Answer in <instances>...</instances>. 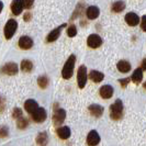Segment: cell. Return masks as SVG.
I'll return each instance as SVG.
<instances>
[{"label":"cell","mask_w":146,"mask_h":146,"mask_svg":"<svg viewBox=\"0 0 146 146\" xmlns=\"http://www.w3.org/2000/svg\"><path fill=\"white\" fill-rule=\"evenodd\" d=\"M142 68H143V69H146V59H144L143 63H142Z\"/></svg>","instance_id":"obj_34"},{"label":"cell","mask_w":146,"mask_h":146,"mask_svg":"<svg viewBox=\"0 0 146 146\" xmlns=\"http://www.w3.org/2000/svg\"><path fill=\"white\" fill-rule=\"evenodd\" d=\"M48 142V137H47V133L46 132H41L36 137V143L38 146H46Z\"/></svg>","instance_id":"obj_22"},{"label":"cell","mask_w":146,"mask_h":146,"mask_svg":"<svg viewBox=\"0 0 146 146\" xmlns=\"http://www.w3.org/2000/svg\"><path fill=\"white\" fill-rule=\"evenodd\" d=\"M103 108L100 104H91L89 107V112L91 113V115L95 117H100L103 114Z\"/></svg>","instance_id":"obj_16"},{"label":"cell","mask_w":146,"mask_h":146,"mask_svg":"<svg viewBox=\"0 0 146 146\" xmlns=\"http://www.w3.org/2000/svg\"><path fill=\"white\" fill-rule=\"evenodd\" d=\"M56 133H57L59 139H67L70 136V129L68 126H60L56 130Z\"/></svg>","instance_id":"obj_18"},{"label":"cell","mask_w":146,"mask_h":146,"mask_svg":"<svg viewBox=\"0 0 146 146\" xmlns=\"http://www.w3.org/2000/svg\"><path fill=\"white\" fill-rule=\"evenodd\" d=\"M21 69L24 73H30L33 69V63L29 59H23L21 62Z\"/></svg>","instance_id":"obj_23"},{"label":"cell","mask_w":146,"mask_h":146,"mask_svg":"<svg viewBox=\"0 0 146 146\" xmlns=\"http://www.w3.org/2000/svg\"><path fill=\"white\" fill-rule=\"evenodd\" d=\"M89 78L94 82H101L104 78V75L101 72H98V70H91L89 74Z\"/></svg>","instance_id":"obj_20"},{"label":"cell","mask_w":146,"mask_h":146,"mask_svg":"<svg viewBox=\"0 0 146 146\" xmlns=\"http://www.w3.org/2000/svg\"><path fill=\"white\" fill-rule=\"evenodd\" d=\"M125 22L131 27H135L139 23V15L136 13H134V12H129L127 15H125Z\"/></svg>","instance_id":"obj_11"},{"label":"cell","mask_w":146,"mask_h":146,"mask_svg":"<svg viewBox=\"0 0 146 146\" xmlns=\"http://www.w3.org/2000/svg\"><path fill=\"white\" fill-rule=\"evenodd\" d=\"M30 19H31V13H27V15H24V20L25 21H29Z\"/></svg>","instance_id":"obj_33"},{"label":"cell","mask_w":146,"mask_h":146,"mask_svg":"<svg viewBox=\"0 0 146 146\" xmlns=\"http://www.w3.org/2000/svg\"><path fill=\"white\" fill-rule=\"evenodd\" d=\"M46 117H47V113H46V110L44 109V108H38L36 111H34L32 113V119L36 123L44 122L46 120Z\"/></svg>","instance_id":"obj_6"},{"label":"cell","mask_w":146,"mask_h":146,"mask_svg":"<svg viewBox=\"0 0 146 146\" xmlns=\"http://www.w3.org/2000/svg\"><path fill=\"white\" fill-rule=\"evenodd\" d=\"M66 119V111L64 109H58L56 110L53 114V123L55 126L60 125Z\"/></svg>","instance_id":"obj_5"},{"label":"cell","mask_w":146,"mask_h":146,"mask_svg":"<svg viewBox=\"0 0 146 146\" xmlns=\"http://www.w3.org/2000/svg\"><path fill=\"white\" fill-rule=\"evenodd\" d=\"M99 15H100V10H99V8L96 7V6H90L86 10V15H87L88 19H90V20L97 19L99 17Z\"/></svg>","instance_id":"obj_15"},{"label":"cell","mask_w":146,"mask_h":146,"mask_svg":"<svg viewBox=\"0 0 146 146\" xmlns=\"http://www.w3.org/2000/svg\"><path fill=\"white\" fill-rule=\"evenodd\" d=\"M67 35L69 37H74L77 35V28L75 24H70L67 29Z\"/></svg>","instance_id":"obj_27"},{"label":"cell","mask_w":146,"mask_h":146,"mask_svg":"<svg viewBox=\"0 0 146 146\" xmlns=\"http://www.w3.org/2000/svg\"><path fill=\"white\" fill-rule=\"evenodd\" d=\"M130 80H132L131 78H124V79H120L119 82L121 84V86H122V87H126V85L130 82Z\"/></svg>","instance_id":"obj_31"},{"label":"cell","mask_w":146,"mask_h":146,"mask_svg":"<svg viewBox=\"0 0 146 146\" xmlns=\"http://www.w3.org/2000/svg\"><path fill=\"white\" fill-rule=\"evenodd\" d=\"M75 62H76V56L75 55H70L68 59L66 60L65 65L63 67V70H62V77L64 79H69L72 78L74 73V67H75Z\"/></svg>","instance_id":"obj_1"},{"label":"cell","mask_w":146,"mask_h":146,"mask_svg":"<svg viewBox=\"0 0 146 146\" xmlns=\"http://www.w3.org/2000/svg\"><path fill=\"white\" fill-rule=\"evenodd\" d=\"M24 109L25 111L30 113V114H32L34 111H36L38 109V104L35 100H33V99H29V100H27L25 102H24Z\"/></svg>","instance_id":"obj_14"},{"label":"cell","mask_w":146,"mask_h":146,"mask_svg":"<svg viewBox=\"0 0 146 146\" xmlns=\"http://www.w3.org/2000/svg\"><path fill=\"white\" fill-rule=\"evenodd\" d=\"M12 117H15V120L22 117V110L20 108H15L13 109V113H12Z\"/></svg>","instance_id":"obj_28"},{"label":"cell","mask_w":146,"mask_h":146,"mask_svg":"<svg viewBox=\"0 0 146 146\" xmlns=\"http://www.w3.org/2000/svg\"><path fill=\"white\" fill-rule=\"evenodd\" d=\"M65 27H66V24L64 23V24H62L60 27H58V28H56V29H54L53 31H51V32L48 33L47 37H46V41H47L48 43H52V42L56 41V40H57V38L59 37V35H60V32H62V30L64 29Z\"/></svg>","instance_id":"obj_10"},{"label":"cell","mask_w":146,"mask_h":146,"mask_svg":"<svg viewBox=\"0 0 146 146\" xmlns=\"http://www.w3.org/2000/svg\"><path fill=\"white\" fill-rule=\"evenodd\" d=\"M143 86H144V88H145V89H146V81H145V82H144V85H143Z\"/></svg>","instance_id":"obj_35"},{"label":"cell","mask_w":146,"mask_h":146,"mask_svg":"<svg viewBox=\"0 0 146 146\" xmlns=\"http://www.w3.org/2000/svg\"><path fill=\"white\" fill-rule=\"evenodd\" d=\"M117 69H119V72L122 74H126L131 70V64L127 60H120L117 63Z\"/></svg>","instance_id":"obj_19"},{"label":"cell","mask_w":146,"mask_h":146,"mask_svg":"<svg viewBox=\"0 0 146 146\" xmlns=\"http://www.w3.org/2000/svg\"><path fill=\"white\" fill-rule=\"evenodd\" d=\"M8 134H9V132H8L7 127L2 126V129H1V137H7Z\"/></svg>","instance_id":"obj_32"},{"label":"cell","mask_w":146,"mask_h":146,"mask_svg":"<svg viewBox=\"0 0 146 146\" xmlns=\"http://www.w3.org/2000/svg\"><path fill=\"white\" fill-rule=\"evenodd\" d=\"M2 73L6 74V75H9V76H15L18 74V70H19V68H18V65L15 64V63H12V62H10V63H7L6 65L2 66Z\"/></svg>","instance_id":"obj_7"},{"label":"cell","mask_w":146,"mask_h":146,"mask_svg":"<svg viewBox=\"0 0 146 146\" xmlns=\"http://www.w3.org/2000/svg\"><path fill=\"white\" fill-rule=\"evenodd\" d=\"M22 1H23V6L25 9H31L34 2V0H22Z\"/></svg>","instance_id":"obj_29"},{"label":"cell","mask_w":146,"mask_h":146,"mask_svg":"<svg viewBox=\"0 0 146 146\" xmlns=\"http://www.w3.org/2000/svg\"><path fill=\"white\" fill-rule=\"evenodd\" d=\"M19 46L22 50H30L33 46V40L29 36H21L19 40Z\"/></svg>","instance_id":"obj_13"},{"label":"cell","mask_w":146,"mask_h":146,"mask_svg":"<svg viewBox=\"0 0 146 146\" xmlns=\"http://www.w3.org/2000/svg\"><path fill=\"white\" fill-rule=\"evenodd\" d=\"M23 1L22 0H13L11 3V11L15 15H19L23 10Z\"/></svg>","instance_id":"obj_12"},{"label":"cell","mask_w":146,"mask_h":146,"mask_svg":"<svg viewBox=\"0 0 146 146\" xmlns=\"http://www.w3.org/2000/svg\"><path fill=\"white\" fill-rule=\"evenodd\" d=\"M111 9H112L113 12H117V13L122 12L125 9V3L123 1H117V2H114V3L112 5V8H111Z\"/></svg>","instance_id":"obj_24"},{"label":"cell","mask_w":146,"mask_h":146,"mask_svg":"<svg viewBox=\"0 0 146 146\" xmlns=\"http://www.w3.org/2000/svg\"><path fill=\"white\" fill-rule=\"evenodd\" d=\"M99 142H100V135H99V133L97 131H95V130L89 132V134H88V136H87L88 145L96 146L99 144Z\"/></svg>","instance_id":"obj_9"},{"label":"cell","mask_w":146,"mask_h":146,"mask_svg":"<svg viewBox=\"0 0 146 146\" xmlns=\"http://www.w3.org/2000/svg\"><path fill=\"white\" fill-rule=\"evenodd\" d=\"M87 67L85 65H81L77 72V84H78V87L80 89L85 88L86 82H87Z\"/></svg>","instance_id":"obj_3"},{"label":"cell","mask_w":146,"mask_h":146,"mask_svg":"<svg viewBox=\"0 0 146 146\" xmlns=\"http://www.w3.org/2000/svg\"><path fill=\"white\" fill-rule=\"evenodd\" d=\"M87 44L89 47L91 48H97L99 46H101L102 44V38L99 36L98 34H91L87 38Z\"/></svg>","instance_id":"obj_8"},{"label":"cell","mask_w":146,"mask_h":146,"mask_svg":"<svg viewBox=\"0 0 146 146\" xmlns=\"http://www.w3.org/2000/svg\"><path fill=\"white\" fill-rule=\"evenodd\" d=\"M110 117L112 120H120L123 117V103L120 99H117L113 104L110 107Z\"/></svg>","instance_id":"obj_2"},{"label":"cell","mask_w":146,"mask_h":146,"mask_svg":"<svg viewBox=\"0 0 146 146\" xmlns=\"http://www.w3.org/2000/svg\"><path fill=\"white\" fill-rule=\"evenodd\" d=\"M131 79H132V81L135 82V84H141V81L143 79V70H142L141 68L135 69L134 73L132 74Z\"/></svg>","instance_id":"obj_21"},{"label":"cell","mask_w":146,"mask_h":146,"mask_svg":"<svg viewBox=\"0 0 146 146\" xmlns=\"http://www.w3.org/2000/svg\"><path fill=\"white\" fill-rule=\"evenodd\" d=\"M113 95V88L110 85H106L100 88V96L103 99H110Z\"/></svg>","instance_id":"obj_17"},{"label":"cell","mask_w":146,"mask_h":146,"mask_svg":"<svg viewBox=\"0 0 146 146\" xmlns=\"http://www.w3.org/2000/svg\"><path fill=\"white\" fill-rule=\"evenodd\" d=\"M141 28L142 30L146 32V15H143L142 17V20H141Z\"/></svg>","instance_id":"obj_30"},{"label":"cell","mask_w":146,"mask_h":146,"mask_svg":"<svg viewBox=\"0 0 146 146\" xmlns=\"http://www.w3.org/2000/svg\"><path fill=\"white\" fill-rule=\"evenodd\" d=\"M28 125H29V121H28V119H24V117H20V119H18V121H17V126H18L19 129L24 130Z\"/></svg>","instance_id":"obj_26"},{"label":"cell","mask_w":146,"mask_h":146,"mask_svg":"<svg viewBox=\"0 0 146 146\" xmlns=\"http://www.w3.org/2000/svg\"><path fill=\"white\" fill-rule=\"evenodd\" d=\"M17 28H18V22L13 20V19H10L9 21L7 22L6 27H5V36L7 40H10L11 37L15 35V31H17Z\"/></svg>","instance_id":"obj_4"},{"label":"cell","mask_w":146,"mask_h":146,"mask_svg":"<svg viewBox=\"0 0 146 146\" xmlns=\"http://www.w3.org/2000/svg\"><path fill=\"white\" fill-rule=\"evenodd\" d=\"M37 84L42 89H45L48 85V78L46 76H40L38 79H37Z\"/></svg>","instance_id":"obj_25"}]
</instances>
